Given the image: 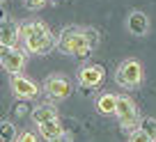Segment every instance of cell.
<instances>
[{"label":"cell","instance_id":"obj_3","mask_svg":"<svg viewBox=\"0 0 156 142\" xmlns=\"http://www.w3.org/2000/svg\"><path fill=\"white\" fill-rule=\"evenodd\" d=\"M115 117L119 122V126L124 131H133L140 124V110H138L136 101L131 96H117V106H115Z\"/></svg>","mask_w":156,"mask_h":142},{"label":"cell","instance_id":"obj_18","mask_svg":"<svg viewBox=\"0 0 156 142\" xmlns=\"http://www.w3.org/2000/svg\"><path fill=\"white\" fill-rule=\"evenodd\" d=\"M14 142H37V135H34V133H30V131H25V133H19Z\"/></svg>","mask_w":156,"mask_h":142},{"label":"cell","instance_id":"obj_2","mask_svg":"<svg viewBox=\"0 0 156 142\" xmlns=\"http://www.w3.org/2000/svg\"><path fill=\"white\" fill-rule=\"evenodd\" d=\"M60 53L64 55H76V57H87L92 53L87 44V37H85V30L78 28V25H69V28H62L58 34V41H55Z\"/></svg>","mask_w":156,"mask_h":142},{"label":"cell","instance_id":"obj_8","mask_svg":"<svg viewBox=\"0 0 156 142\" xmlns=\"http://www.w3.org/2000/svg\"><path fill=\"white\" fill-rule=\"evenodd\" d=\"M12 89H14V94L19 99H25V101H30V99H34L39 94L37 83H32L30 78H25V76H21V74L12 76Z\"/></svg>","mask_w":156,"mask_h":142},{"label":"cell","instance_id":"obj_14","mask_svg":"<svg viewBox=\"0 0 156 142\" xmlns=\"http://www.w3.org/2000/svg\"><path fill=\"white\" fill-rule=\"evenodd\" d=\"M16 126L12 122H0V142H14L16 140Z\"/></svg>","mask_w":156,"mask_h":142},{"label":"cell","instance_id":"obj_9","mask_svg":"<svg viewBox=\"0 0 156 142\" xmlns=\"http://www.w3.org/2000/svg\"><path fill=\"white\" fill-rule=\"evenodd\" d=\"M19 41H21L19 23L12 19H0V44L2 46H19Z\"/></svg>","mask_w":156,"mask_h":142},{"label":"cell","instance_id":"obj_12","mask_svg":"<svg viewBox=\"0 0 156 142\" xmlns=\"http://www.w3.org/2000/svg\"><path fill=\"white\" fill-rule=\"evenodd\" d=\"M32 122L34 124H44V122H51V119H58V108L53 103H39L37 108L32 110Z\"/></svg>","mask_w":156,"mask_h":142},{"label":"cell","instance_id":"obj_15","mask_svg":"<svg viewBox=\"0 0 156 142\" xmlns=\"http://www.w3.org/2000/svg\"><path fill=\"white\" fill-rule=\"evenodd\" d=\"M138 128H142V131L147 133V137H149L151 142H156V119H154V117H145V119H140Z\"/></svg>","mask_w":156,"mask_h":142},{"label":"cell","instance_id":"obj_1","mask_svg":"<svg viewBox=\"0 0 156 142\" xmlns=\"http://www.w3.org/2000/svg\"><path fill=\"white\" fill-rule=\"evenodd\" d=\"M21 32V41H23V50L25 53H34V55H46L51 53V48L55 46L51 28L44 21H25L23 25H19Z\"/></svg>","mask_w":156,"mask_h":142},{"label":"cell","instance_id":"obj_6","mask_svg":"<svg viewBox=\"0 0 156 142\" xmlns=\"http://www.w3.org/2000/svg\"><path fill=\"white\" fill-rule=\"evenodd\" d=\"M44 92L48 94L51 99L60 101V99H67L71 94V83H69L64 76H48L44 83Z\"/></svg>","mask_w":156,"mask_h":142},{"label":"cell","instance_id":"obj_4","mask_svg":"<svg viewBox=\"0 0 156 142\" xmlns=\"http://www.w3.org/2000/svg\"><path fill=\"white\" fill-rule=\"evenodd\" d=\"M142 76H145V71H142V64L138 62V60L129 57V60H124V62L117 67L115 80L122 85V87L133 89V87H138V85L142 83Z\"/></svg>","mask_w":156,"mask_h":142},{"label":"cell","instance_id":"obj_16","mask_svg":"<svg viewBox=\"0 0 156 142\" xmlns=\"http://www.w3.org/2000/svg\"><path fill=\"white\" fill-rule=\"evenodd\" d=\"M129 142H151V140L142 128H133V131H129Z\"/></svg>","mask_w":156,"mask_h":142},{"label":"cell","instance_id":"obj_19","mask_svg":"<svg viewBox=\"0 0 156 142\" xmlns=\"http://www.w3.org/2000/svg\"><path fill=\"white\" fill-rule=\"evenodd\" d=\"M46 5V0H25V7L28 9H41Z\"/></svg>","mask_w":156,"mask_h":142},{"label":"cell","instance_id":"obj_13","mask_svg":"<svg viewBox=\"0 0 156 142\" xmlns=\"http://www.w3.org/2000/svg\"><path fill=\"white\" fill-rule=\"evenodd\" d=\"M115 106H117V94L106 92L97 99V110L101 115H115Z\"/></svg>","mask_w":156,"mask_h":142},{"label":"cell","instance_id":"obj_22","mask_svg":"<svg viewBox=\"0 0 156 142\" xmlns=\"http://www.w3.org/2000/svg\"><path fill=\"white\" fill-rule=\"evenodd\" d=\"M2 2H5V0H0V5H2Z\"/></svg>","mask_w":156,"mask_h":142},{"label":"cell","instance_id":"obj_7","mask_svg":"<svg viewBox=\"0 0 156 142\" xmlns=\"http://www.w3.org/2000/svg\"><path fill=\"white\" fill-rule=\"evenodd\" d=\"M103 78H106V69H103L101 64H87V67H83L78 71V83L83 85V87H87V89L101 85Z\"/></svg>","mask_w":156,"mask_h":142},{"label":"cell","instance_id":"obj_5","mask_svg":"<svg viewBox=\"0 0 156 142\" xmlns=\"http://www.w3.org/2000/svg\"><path fill=\"white\" fill-rule=\"evenodd\" d=\"M0 67L9 71L12 76L21 74L25 67V50H21L19 46H2L0 44Z\"/></svg>","mask_w":156,"mask_h":142},{"label":"cell","instance_id":"obj_17","mask_svg":"<svg viewBox=\"0 0 156 142\" xmlns=\"http://www.w3.org/2000/svg\"><path fill=\"white\" fill-rule=\"evenodd\" d=\"M85 30V37H87V44H90V48H97V46H99V32H97V30H94V28H83Z\"/></svg>","mask_w":156,"mask_h":142},{"label":"cell","instance_id":"obj_10","mask_svg":"<svg viewBox=\"0 0 156 142\" xmlns=\"http://www.w3.org/2000/svg\"><path fill=\"white\" fill-rule=\"evenodd\" d=\"M126 28H129V32H131V34L142 37V34H147V30H149V19H147L145 12L133 9L131 14H129V19H126Z\"/></svg>","mask_w":156,"mask_h":142},{"label":"cell","instance_id":"obj_11","mask_svg":"<svg viewBox=\"0 0 156 142\" xmlns=\"http://www.w3.org/2000/svg\"><path fill=\"white\" fill-rule=\"evenodd\" d=\"M37 128H39V135L44 137V140H48V142H55V140H60V137L64 135V126H62V122H60V117L51 119V122H44V124H37Z\"/></svg>","mask_w":156,"mask_h":142},{"label":"cell","instance_id":"obj_21","mask_svg":"<svg viewBox=\"0 0 156 142\" xmlns=\"http://www.w3.org/2000/svg\"><path fill=\"white\" fill-rule=\"evenodd\" d=\"M5 16H7V14H5V12H2V9H0V19H5Z\"/></svg>","mask_w":156,"mask_h":142},{"label":"cell","instance_id":"obj_20","mask_svg":"<svg viewBox=\"0 0 156 142\" xmlns=\"http://www.w3.org/2000/svg\"><path fill=\"white\" fill-rule=\"evenodd\" d=\"M16 115H25V103H19V106H16Z\"/></svg>","mask_w":156,"mask_h":142}]
</instances>
